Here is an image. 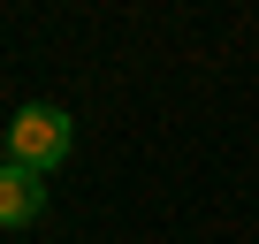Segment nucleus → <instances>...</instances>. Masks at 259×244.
I'll return each instance as SVG.
<instances>
[{"instance_id":"f257e3e1","label":"nucleus","mask_w":259,"mask_h":244,"mask_svg":"<svg viewBox=\"0 0 259 244\" xmlns=\"http://www.w3.org/2000/svg\"><path fill=\"white\" fill-rule=\"evenodd\" d=\"M8 160H23V168H38V176H54L61 160H69V145H76V122L61 114V107H46V99H31V107H16V122L8 130Z\"/></svg>"},{"instance_id":"f03ea898","label":"nucleus","mask_w":259,"mask_h":244,"mask_svg":"<svg viewBox=\"0 0 259 244\" xmlns=\"http://www.w3.org/2000/svg\"><path fill=\"white\" fill-rule=\"evenodd\" d=\"M38 214H46V176L23 168V160H8L0 168V229H31Z\"/></svg>"},{"instance_id":"7ed1b4c3","label":"nucleus","mask_w":259,"mask_h":244,"mask_svg":"<svg viewBox=\"0 0 259 244\" xmlns=\"http://www.w3.org/2000/svg\"><path fill=\"white\" fill-rule=\"evenodd\" d=\"M0 168H8V138H0Z\"/></svg>"}]
</instances>
